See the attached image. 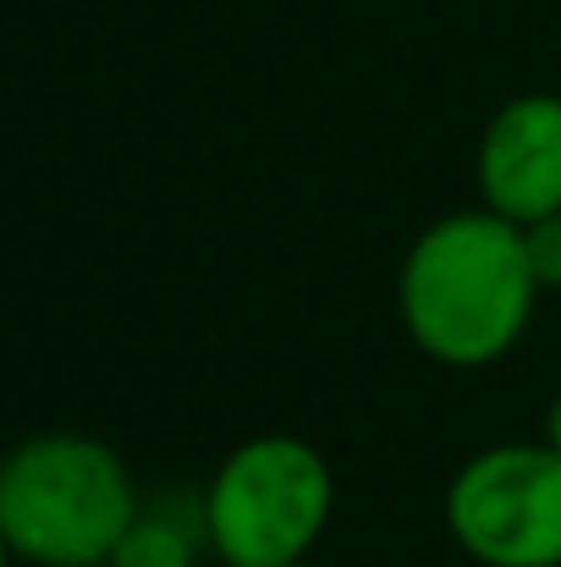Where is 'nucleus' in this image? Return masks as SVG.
I'll return each instance as SVG.
<instances>
[{
    "mask_svg": "<svg viewBox=\"0 0 561 567\" xmlns=\"http://www.w3.org/2000/svg\"><path fill=\"white\" fill-rule=\"evenodd\" d=\"M479 193L485 209L529 226L561 209V94L507 100L479 138Z\"/></svg>",
    "mask_w": 561,
    "mask_h": 567,
    "instance_id": "5",
    "label": "nucleus"
},
{
    "mask_svg": "<svg viewBox=\"0 0 561 567\" xmlns=\"http://www.w3.org/2000/svg\"><path fill=\"white\" fill-rule=\"evenodd\" d=\"M209 546L204 529V502L193 518H177L172 507H138L133 529L122 535V546L111 551V567H198V551Z\"/></svg>",
    "mask_w": 561,
    "mask_h": 567,
    "instance_id": "6",
    "label": "nucleus"
},
{
    "mask_svg": "<svg viewBox=\"0 0 561 567\" xmlns=\"http://www.w3.org/2000/svg\"><path fill=\"white\" fill-rule=\"evenodd\" d=\"M287 567H320V563H309V557H303V563H287Z\"/></svg>",
    "mask_w": 561,
    "mask_h": 567,
    "instance_id": "9",
    "label": "nucleus"
},
{
    "mask_svg": "<svg viewBox=\"0 0 561 567\" xmlns=\"http://www.w3.org/2000/svg\"><path fill=\"white\" fill-rule=\"evenodd\" d=\"M133 518V474L94 435H33L0 468V540L11 557L33 567L111 563Z\"/></svg>",
    "mask_w": 561,
    "mask_h": 567,
    "instance_id": "2",
    "label": "nucleus"
},
{
    "mask_svg": "<svg viewBox=\"0 0 561 567\" xmlns=\"http://www.w3.org/2000/svg\"><path fill=\"white\" fill-rule=\"evenodd\" d=\"M546 441H551V446L561 452V396L551 402V413H546Z\"/></svg>",
    "mask_w": 561,
    "mask_h": 567,
    "instance_id": "8",
    "label": "nucleus"
},
{
    "mask_svg": "<svg viewBox=\"0 0 561 567\" xmlns=\"http://www.w3.org/2000/svg\"><path fill=\"white\" fill-rule=\"evenodd\" d=\"M523 254H529V270H534L540 292H546V287L561 292V209L523 226Z\"/></svg>",
    "mask_w": 561,
    "mask_h": 567,
    "instance_id": "7",
    "label": "nucleus"
},
{
    "mask_svg": "<svg viewBox=\"0 0 561 567\" xmlns=\"http://www.w3.org/2000/svg\"><path fill=\"white\" fill-rule=\"evenodd\" d=\"M336 507L331 463L303 435H253L242 441L204 491L209 551L226 567L303 563Z\"/></svg>",
    "mask_w": 561,
    "mask_h": 567,
    "instance_id": "3",
    "label": "nucleus"
},
{
    "mask_svg": "<svg viewBox=\"0 0 561 567\" xmlns=\"http://www.w3.org/2000/svg\"><path fill=\"white\" fill-rule=\"evenodd\" d=\"M94 567H111V563H94Z\"/></svg>",
    "mask_w": 561,
    "mask_h": 567,
    "instance_id": "10",
    "label": "nucleus"
},
{
    "mask_svg": "<svg viewBox=\"0 0 561 567\" xmlns=\"http://www.w3.org/2000/svg\"><path fill=\"white\" fill-rule=\"evenodd\" d=\"M446 524L485 567H561V452L551 441L474 452L451 474Z\"/></svg>",
    "mask_w": 561,
    "mask_h": 567,
    "instance_id": "4",
    "label": "nucleus"
},
{
    "mask_svg": "<svg viewBox=\"0 0 561 567\" xmlns=\"http://www.w3.org/2000/svg\"><path fill=\"white\" fill-rule=\"evenodd\" d=\"M540 281L523 254V226L496 209L440 215L418 231L396 276V309L418 353L451 370L507 359L534 320Z\"/></svg>",
    "mask_w": 561,
    "mask_h": 567,
    "instance_id": "1",
    "label": "nucleus"
}]
</instances>
